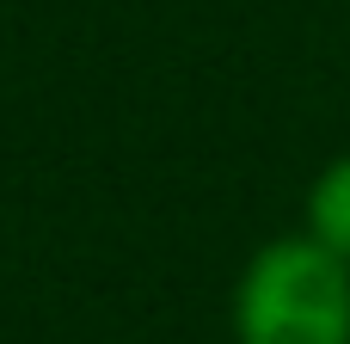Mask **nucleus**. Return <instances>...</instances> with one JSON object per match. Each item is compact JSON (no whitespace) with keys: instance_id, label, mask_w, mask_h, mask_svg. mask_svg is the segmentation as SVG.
I'll list each match as a JSON object with an SVG mask.
<instances>
[{"instance_id":"nucleus-2","label":"nucleus","mask_w":350,"mask_h":344,"mask_svg":"<svg viewBox=\"0 0 350 344\" xmlns=\"http://www.w3.org/2000/svg\"><path fill=\"white\" fill-rule=\"evenodd\" d=\"M308 234L350 265V154L320 172V185L308 197Z\"/></svg>"},{"instance_id":"nucleus-1","label":"nucleus","mask_w":350,"mask_h":344,"mask_svg":"<svg viewBox=\"0 0 350 344\" xmlns=\"http://www.w3.org/2000/svg\"><path fill=\"white\" fill-rule=\"evenodd\" d=\"M240 344H350V265L314 234L271 240L234 289Z\"/></svg>"}]
</instances>
